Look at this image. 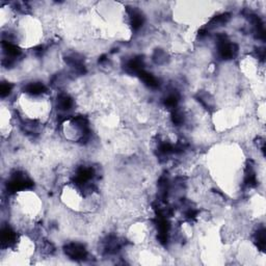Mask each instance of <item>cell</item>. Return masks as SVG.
I'll return each instance as SVG.
<instances>
[{
	"instance_id": "6da1fadb",
	"label": "cell",
	"mask_w": 266,
	"mask_h": 266,
	"mask_svg": "<svg viewBox=\"0 0 266 266\" xmlns=\"http://www.w3.org/2000/svg\"><path fill=\"white\" fill-rule=\"evenodd\" d=\"M64 252L69 259H73L76 261H84L88 259L89 253L85 248L84 244L79 242H71L65 245Z\"/></svg>"
},
{
	"instance_id": "7a4b0ae2",
	"label": "cell",
	"mask_w": 266,
	"mask_h": 266,
	"mask_svg": "<svg viewBox=\"0 0 266 266\" xmlns=\"http://www.w3.org/2000/svg\"><path fill=\"white\" fill-rule=\"evenodd\" d=\"M56 107L58 112L67 113L74 107V100L67 93H60L56 99Z\"/></svg>"
}]
</instances>
